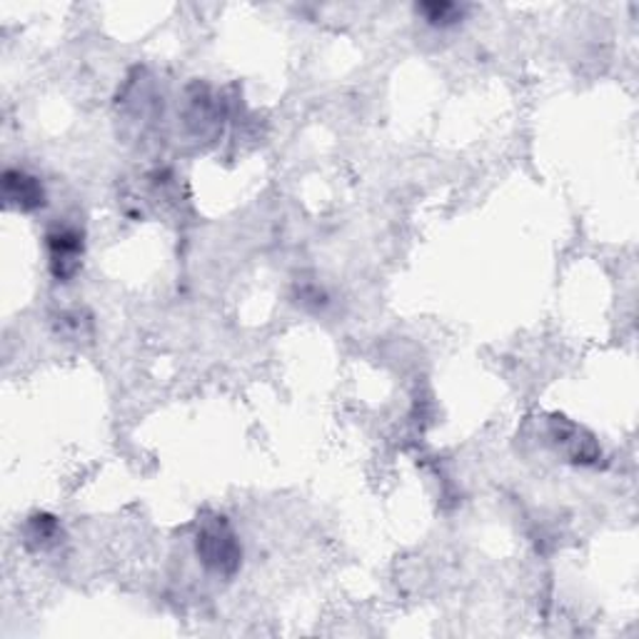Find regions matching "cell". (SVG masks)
Wrapping results in <instances>:
<instances>
[{"label":"cell","mask_w":639,"mask_h":639,"mask_svg":"<svg viewBox=\"0 0 639 639\" xmlns=\"http://www.w3.org/2000/svg\"><path fill=\"white\" fill-rule=\"evenodd\" d=\"M415 13L427 28L445 33L458 28L462 21H468L470 8L460 3H419L415 5Z\"/></svg>","instance_id":"277c9868"},{"label":"cell","mask_w":639,"mask_h":639,"mask_svg":"<svg viewBox=\"0 0 639 639\" xmlns=\"http://www.w3.org/2000/svg\"><path fill=\"white\" fill-rule=\"evenodd\" d=\"M198 555H203V563L210 570L230 575L240 565V547L235 535L223 524H210L203 537H198Z\"/></svg>","instance_id":"7a4b0ae2"},{"label":"cell","mask_w":639,"mask_h":639,"mask_svg":"<svg viewBox=\"0 0 639 639\" xmlns=\"http://www.w3.org/2000/svg\"><path fill=\"white\" fill-rule=\"evenodd\" d=\"M50 265L58 280H68L78 273L83 258V233L73 225H58L48 233Z\"/></svg>","instance_id":"6da1fadb"},{"label":"cell","mask_w":639,"mask_h":639,"mask_svg":"<svg viewBox=\"0 0 639 639\" xmlns=\"http://www.w3.org/2000/svg\"><path fill=\"white\" fill-rule=\"evenodd\" d=\"M3 198L15 210H38L46 205V190L35 175L11 168L3 175Z\"/></svg>","instance_id":"3957f363"}]
</instances>
